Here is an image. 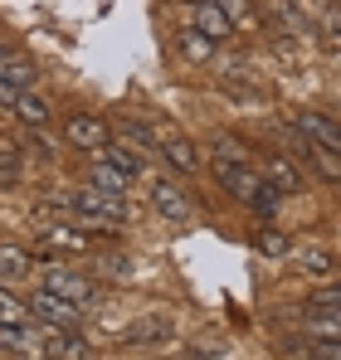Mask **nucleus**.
<instances>
[{
	"label": "nucleus",
	"instance_id": "nucleus-1",
	"mask_svg": "<svg viewBox=\"0 0 341 360\" xmlns=\"http://www.w3.org/2000/svg\"><path fill=\"white\" fill-rule=\"evenodd\" d=\"M68 205H73V214L88 219V229H113V224H127V219H132L127 200H122V195H108V190H98V185L78 190Z\"/></svg>",
	"mask_w": 341,
	"mask_h": 360
},
{
	"label": "nucleus",
	"instance_id": "nucleus-2",
	"mask_svg": "<svg viewBox=\"0 0 341 360\" xmlns=\"http://www.w3.org/2000/svg\"><path fill=\"white\" fill-rule=\"evenodd\" d=\"M215 180L225 185L234 200H244V205H249V200L264 190V176H259L254 166H244L239 156H225V151H215Z\"/></svg>",
	"mask_w": 341,
	"mask_h": 360
},
{
	"label": "nucleus",
	"instance_id": "nucleus-3",
	"mask_svg": "<svg viewBox=\"0 0 341 360\" xmlns=\"http://www.w3.org/2000/svg\"><path fill=\"white\" fill-rule=\"evenodd\" d=\"M25 307H30L39 321H49V326H78V321H83V302H68V297H58V292H49V288H39Z\"/></svg>",
	"mask_w": 341,
	"mask_h": 360
},
{
	"label": "nucleus",
	"instance_id": "nucleus-4",
	"mask_svg": "<svg viewBox=\"0 0 341 360\" xmlns=\"http://www.w3.org/2000/svg\"><path fill=\"white\" fill-rule=\"evenodd\" d=\"M297 136L307 141V146H317V151H337L341 156V127L327 112H297Z\"/></svg>",
	"mask_w": 341,
	"mask_h": 360
},
{
	"label": "nucleus",
	"instance_id": "nucleus-5",
	"mask_svg": "<svg viewBox=\"0 0 341 360\" xmlns=\"http://www.w3.org/2000/svg\"><path fill=\"white\" fill-rule=\"evenodd\" d=\"M63 136L78 146V151H98V146H108V136H113V127L103 117H88V112H78V117L63 122Z\"/></svg>",
	"mask_w": 341,
	"mask_h": 360
},
{
	"label": "nucleus",
	"instance_id": "nucleus-6",
	"mask_svg": "<svg viewBox=\"0 0 341 360\" xmlns=\"http://www.w3.org/2000/svg\"><path fill=\"white\" fill-rule=\"evenodd\" d=\"M44 288L49 292H58V297H68V302H98V288L88 283V278H78V273H68V268H49L44 273Z\"/></svg>",
	"mask_w": 341,
	"mask_h": 360
},
{
	"label": "nucleus",
	"instance_id": "nucleus-7",
	"mask_svg": "<svg viewBox=\"0 0 341 360\" xmlns=\"http://www.w3.org/2000/svg\"><path fill=\"white\" fill-rule=\"evenodd\" d=\"M259 176L268 180L278 195H297V190H307V180H302V171L287 161V156H268L264 166H259Z\"/></svg>",
	"mask_w": 341,
	"mask_h": 360
},
{
	"label": "nucleus",
	"instance_id": "nucleus-8",
	"mask_svg": "<svg viewBox=\"0 0 341 360\" xmlns=\"http://www.w3.org/2000/svg\"><path fill=\"white\" fill-rule=\"evenodd\" d=\"M151 205L166 214V219H190V200L180 195V185H170V180H161V176H151Z\"/></svg>",
	"mask_w": 341,
	"mask_h": 360
},
{
	"label": "nucleus",
	"instance_id": "nucleus-9",
	"mask_svg": "<svg viewBox=\"0 0 341 360\" xmlns=\"http://www.w3.org/2000/svg\"><path fill=\"white\" fill-rule=\"evenodd\" d=\"M170 336H175V326H170L166 316H142V321H132L127 326V346H166Z\"/></svg>",
	"mask_w": 341,
	"mask_h": 360
},
{
	"label": "nucleus",
	"instance_id": "nucleus-10",
	"mask_svg": "<svg viewBox=\"0 0 341 360\" xmlns=\"http://www.w3.org/2000/svg\"><path fill=\"white\" fill-rule=\"evenodd\" d=\"M195 30H200L205 39L225 44L229 34H234V20H229V15L220 10V5H215V0H205V5H195Z\"/></svg>",
	"mask_w": 341,
	"mask_h": 360
},
{
	"label": "nucleus",
	"instance_id": "nucleus-11",
	"mask_svg": "<svg viewBox=\"0 0 341 360\" xmlns=\"http://www.w3.org/2000/svg\"><path fill=\"white\" fill-rule=\"evenodd\" d=\"M0 351L5 356H44L39 331H30V326H0Z\"/></svg>",
	"mask_w": 341,
	"mask_h": 360
},
{
	"label": "nucleus",
	"instance_id": "nucleus-12",
	"mask_svg": "<svg viewBox=\"0 0 341 360\" xmlns=\"http://www.w3.org/2000/svg\"><path fill=\"white\" fill-rule=\"evenodd\" d=\"M161 156H166L180 176H195V171H200V151H195L185 136H166V141H161Z\"/></svg>",
	"mask_w": 341,
	"mask_h": 360
},
{
	"label": "nucleus",
	"instance_id": "nucleus-13",
	"mask_svg": "<svg viewBox=\"0 0 341 360\" xmlns=\"http://www.w3.org/2000/svg\"><path fill=\"white\" fill-rule=\"evenodd\" d=\"M302 331H307V336H322V341H341L337 307H312V311L302 316Z\"/></svg>",
	"mask_w": 341,
	"mask_h": 360
},
{
	"label": "nucleus",
	"instance_id": "nucleus-14",
	"mask_svg": "<svg viewBox=\"0 0 341 360\" xmlns=\"http://www.w3.org/2000/svg\"><path fill=\"white\" fill-rule=\"evenodd\" d=\"M175 49H180V59L205 63L210 54H215V39H205V34H200V30L190 25V30H180V34H175Z\"/></svg>",
	"mask_w": 341,
	"mask_h": 360
},
{
	"label": "nucleus",
	"instance_id": "nucleus-15",
	"mask_svg": "<svg viewBox=\"0 0 341 360\" xmlns=\"http://www.w3.org/2000/svg\"><path fill=\"white\" fill-rule=\"evenodd\" d=\"M35 73H39V68L25 59V54H15V49H0V78H5V83H15V88H20V83H30Z\"/></svg>",
	"mask_w": 341,
	"mask_h": 360
},
{
	"label": "nucleus",
	"instance_id": "nucleus-16",
	"mask_svg": "<svg viewBox=\"0 0 341 360\" xmlns=\"http://www.w3.org/2000/svg\"><path fill=\"white\" fill-rule=\"evenodd\" d=\"M15 112H20V122H30V127H44L49 122V103L44 98H35V93H15V103H10Z\"/></svg>",
	"mask_w": 341,
	"mask_h": 360
},
{
	"label": "nucleus",
	"instance_id": "nucleus-17",
	"mask_svg": "<svg viewBox=\"0 0 341 360\" xmlns=\"http://www.w3.org/2000/svg\"><path fill=\"white\" fill-rule=\"evenodd\" d=\"M0 278L5 283H20V278H30V253L25 248H0Z\"/></svg>",
	"mask_w": 341,
	"mask_h": 360
},
{
	"label": "nucleus",
	"instance_id": "nucleus-18",
	"mask_svg": "<svg viewBox=\"0 0 341 360\" xmlns=\"http://www.w3.org/2000/svg\"><path fill=\"white\" fill-rule=\"evenodd\" d=\"M297 268H302V273H317V278H332V273H337V258H332L327 248H302V253H297Z\"/></svg>",
	"mask_w": 341,
	"mask_h": 360
},
{
	"label": "nucleus",
	"instance_id": "nucleus-19",
	"mask_svg": "<svg viewBox=\"0 0 341 360\" xmlns=\"http://www.w3.org/2000/svg\"><path fill=\"white\" fill-rule=\"evenodd\" d=\"M0 326H30V307L0 288Z\"/></svg>",
	"mask_w": 341,
	"mask_h": 360
},
{
	"label": "nucleus",
	"instance_id": "nucleus-20",
	"mask_svg": "<svg viewBox=\"0 0 341 360\" xmlns=\"http://www.w3.org/2000/svg\"><path fill=\"white\" fill-rule=\"evenodd\" d=\"M127 180H132V176H122L113 161H98V166H93V185H98V190H108V195H122V190H127Z\"/></svg>",
	"mask_w": 341,
	"mask_h": 360
},
{
	"label": "nucleus",
	"instance_id": "nucleus-21",
	"mask_svg": "<svg viewBox=\"0 0 341 360\" xmlns=\"http://www.w3.org/2000/svg\"><path fill=\"white\" fill-rule=\"evenodd\" d=\"M103 151H108L103 161H113V166H117V171H122V176H142V161H137V156H132L127 146H117L113 136H108V146H103Z\"/></svg>",
	"mask_w": 341,
	"mask_h": 360
},
{
	"label": "nucleus",
	"instance_id": "nucleus-22",
	"mask_svg": "<svg viewBox=\"0 0 341 360\" xmlns=\"http://www.w3.org/2000/svg\"><path fill=\"white\" fill-rule=\"evenodd\" d=\"M254 248L268 253V258H283L292 243H287V234H278V229H259V234H254Z\"/></svg>",
	"mask_w": 341,
	"mask_h": 360
},
{
	"label": "nucleus",
	"instance_id": "nucleus-23",
	"mask_svg": "<svg viewBox=\"0 0 341 360\" xmlns=\"http://www.w3.org/2000/svg\"><path fill=\"white\" fill-rule=\"evenodd\" d=\"M44 243H54V248H83V234L78 229H58V224H44Z\"/></svg>",
	"mask_w": 341,
	"mask_h": 360
},
{
	"label": "nucleus",
	"instance_id": "nucleus-24",
	"mask_svg": "<svg viewBox=\"0 0 341 360\" xmlns=\"http://www.w3.org/2000/svg\"><path fill=\"white\" fill-rule=\"evenodd\" d=\"M215 5L225 10V15H229V20H234V25H239V20L249 15V0H215Z\"/></svg>",
	"mask_w": 341,
	"mask_h": 360
},
{
	"label": "nucleus",
	"instance_id": "nucleus-25",
	"mask_svg": "<svg viewBox=\"0 0 341 360\" xmlns=\"http://www.w3.org/2000/svg\"><path fill=\"white\" fill-rule=\"evenodd\" d=\"M15 93H20V88H15V83H5V78H0V108H10V103H15Z\"/></svg>",
	"mask_w": 341,
	"mask_h": 360
},
{
	"label": "nucleus",
	"instance_id": "nucleus-26",
	"mask_svg": "<svg viewBox=\"0 0 341 360\" xmlns=\"http://www.w3.org/2000/svg\"><path fill=\"white\" fill-rule=\"evenodd\" d=\"M190 5H205V0H190Z\"/></svg>",
	"mask_w": 341,
	"mask_h": 360
}]
</instances>
